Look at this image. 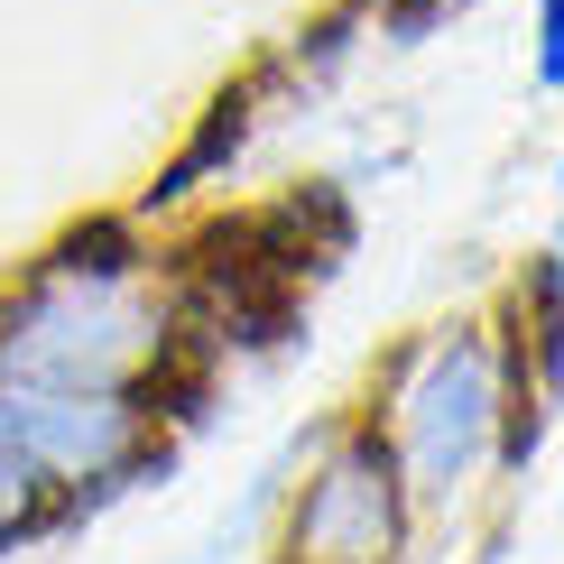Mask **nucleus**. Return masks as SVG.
Here are the masks:
<instances>
[{"label": "nucleus", "mask_w": 564, "mask_h": 564, "mask_svg": "<svg viewBox=\"0 0 564 564\" xmlns=\"http://www.w3.org/2000/svg\"><path fill=\"white\" fill-rule=\"evenodd\" d=\"M528 75L564 93V0H536V29H528Z\"/></svg>", "instance_id": "nucleus-6"}, {"label": "nucleus", "mask_w": 564, "mask_h": 564, "mask_svg": "<svg viewBox=\"0 0 564 564\" xmlns=\"http://www.w3.org/2000/svg\"><path fill=\"white\" fill-rule=\"evenodd\" d=\"M435 10H444V0H380V19H389V29H426Z\"/></svg>", "instance_id": "nucleus-7"}, {"label": "nucleus", "mask_w": 564, "mask_h": 564, "mask_svg": "<svg viewBox=\"0 0 564 564\" xmlns=\"http://www.w3.org/2000/svg\"><path fill=\"white\" fill-rule=\"evenodd\" d=\"M416 528H426V509L398 473L380 416L351 408L305 454V481H296L288 519H278V564H408Z\"/></svg>", "instance_id": "nucleus-4"}, {"label": "nucleus", "mask_w": 564, "mask_h": 564, "mask_svg": "<svg viewBox=\"0 0 564 564\" xmlns=\"http://www.w3.org/2000/svg\"><path fill=\"white\" fill-rule=\"evenodd\" d=\"M37 536H56V509H46L37 490L19 481L10 463H0V564H10V555H29Z\"/></svg>", "instance_id": "nucleus-5"}, {"label": "nucleus", "mask_w": 564, "mask_h": 564, "mask_svg": "<svg viewBox=\"0 0 564 564\" xmlns=\"http://www.w3.org/2000/svg\"><path fill=\"white\" fill-rule=\"evenodd\" d=\"M555 185H564V167H555ZM546 260H555V269H564V231H555V241H546Z\"/></svg>", "instance_id": "nucleus-8"}, {"label": "nucleus", "mask_w": 564, "mask_h": 564, "mask_svg": "<svg viewBox=\"0 0 564 564\" xmlns=\"http://www.w3.org/2000/svg\"><path fill=\"white\" fill-rule=\"evenodd\" d=\"M195 334V278L130 214L56 231L0 288V380L19 389H102L176 408Z\"/></svg>", "instance_id": "nucleus-1"}, {"label": "nucleus", "mask_w": 564, "mask_h": 564, "mask_svg": "<svg viewBox=\"0 0 564 564\" xmlns=\"http://www.w3.org/2000/svg\"><path fill=\"white\" fill-rule=\"evenodd\" d=\"M176 408L167 398H102V389H19L0 380V463L37 490L46 509L84 519V509L121 500L167 463Z\"/></svg>", "instance_id": "nucleus-3"}, {"label": "nucleus", "mask_w": 564, "mask_h": 564, "mask_svg": "<svg viewBox=\"0 0 564 564\" xmlns=\"http://www.w3.org/2000/svg\"><path fill=\"white\" fill-rule=\"evenodd\" d=\"M370 416H380V435H389V454H398V473H408L426 519L473 509L481 490L509 473V351H500V315L481 305V315L426 324V334L389 361Z\"/></svg>", "instance_id": "nucleus-2"}]
</instances>
